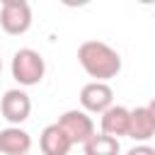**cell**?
<instances>
[{
  "mask_svg": "<svg viewBox=\"0 0 155 155\" xmlns=\"http://www.w3.org/2000/svg\"><path fill=\"white\" fill-rule=\"evenodd\" d=\"M78 63L82 65V70L94 78V82H107L111 78H116L121 73V56L116 48H111L104 41L90 39L82 41L78 48Z\"/></svg>",
  "mask_w": 155,
  "mask_h": 155,
  "instance_id": "6da1fadb",
  "label": "cell"
},
{
  "mask_svg": "<svg viewBox=\"0 0 155 155\" xmlns=\"http://www.w3.org/2000/svg\"><path fill=\"white\" fill-rule=\"evenodd\" d=\"M46 75V61L39 51L34 48H19L12 56V78L22 87L39 85Z\"/></svg>",
  "mask_w": 155,
  "mask_h": 155,
  "instance_id": "7a4b0ae2",
  "label": "cell"
},
{
  "mask_svg": "<svg viewBox=\"0 0 155 155\" xmlns=\"http://www.w3.org/2000/svg\"><path fill=\"white\" fill-rule=\"evenodd\" d=\"M0 27L10 36H19L31 27V7L27 0H2L0 5Z\"/></svg>",
  "mask_w": 155,
  "mask_h": 155,
  "instance_id": "3957f363",
  "label": "cell"
},
{
  "mask_svg": "<svg viewBox=\"0 0 155 155\" xmlns=\"http://www.w3.org/2000/svg\"><path fill=\"white\" fill-rule=\"evenodd\" d=\"M58 126L63 128V133L70 138L73 145L75 143H82L85 145L94 136V121L82 109H68V111H63L61 119H58Z\"/></svg>",
  "mask_w": 155,
  "mask_h": 155,
  "instance_id": "277c9868",
  "label": "cell"
},
{
  "mask_svg": "<svg viewBox=\"0 0 155 155\" xmlns=\"http://www.w3.org/2000/svg\"><path fill=\"white\" fill-rule=\"evenodd\" d=\"M0 114L10 126H19L31 114V99L24 90H7L0 99Z\"/></svg>",
  "mask_w": 155,
  "mask_h": 155,
  "instance_id": "5b68a950",
  "label": "cell"
},
{
  "mask_svg": "<svg viewBox=\"0 0 155 155\" xmlns=\"http://www.w3.org/2000/svg\"><path fill=\"white\" fill-rule=\"evenodd\" d=\"M80 104L87 114H104L114 104V90L107 82H87L80 90Z\"/></svg>",
  "mask_w": 155,
  "mask_h": 155,
  "instance_id": "8992f818",
  "label": "cell"
},
{
  "mask_svg": "<svg viewBox=\"0 0 155 155\" xmlns=\"http://www.w3.org/2000/svg\"><path fill=\"white\" fill-rule=\"evenodd\" d=\"M128 121H131V109L121 104H111L102 114V133L119 140L121 136H128Z\"/></svg>",
  "mask_w": 155,
  "mask_h": 155,
  "instance_id": "52a82bcc",
  "label": "cell"
},
{
  "mask_svg": "<svg viewBox=\"0 0 155 155\" xmlns=\"http://www.w3.org/2000/svg\"><path fill=\"white\" fill-rule=\"evenodd\" d=\"M31 136L19 126H7L0 131V153L2 155H29Z\"/></svg>",
  "mask_w": 155,
  "mask_h": 155,
  "instance_id": "ba28073f",
  "label": "cell"
},
{
  "mask_svg": "<svg viewBox=\"0 0 155 155\" xmlns=\"http://www.w3.org/2000/svg\"><path fill=\"white\" fill-rule=\"evenodd\" d=\"M39 148L44 155H68L73 143L70 138L63 133V128L58 124H48L44 131H41V138H39Z\"/></svg>",
  "mask_w": 155,
  "mask_h": 155,
  "instance_id": "9c48e42d",
  "label": "cell"
},
{
  "mask_svg": "<svg viewBox=\"0 0 155 155\" xmlns=\"http://www.w3.org/2000/svg\"><path fill=\"white\" fill-rule=\"evenodd\" d=\"M155 136V121L153 116L148 114L145 107H136L131 109V121H128V138L138 140V143H145Z\"/></svg>",
  "mask_w": 155,
  "mask_h": 155,
  "instance_id": "30bf717a",
  "label": "cell"
},
{
  "mask_svg": "<svg viewBox=\"0 0 155 155\" xmlns=\"http://www.w3.org/2000/svg\"><path fill=\"white\" fill-rule=\"evenodd\" d=\"M85 155H119L121 153V145L116 138L111 136H104V133H94L85 145H82Z\"/></svg>",
  "mask_w": 155,
  "mask_h": 155,
  "instance_id": "8fae6325",
  "label": "cell"
},
{
  "mask_svg": "<svg viewBox=\"0 0 155 155\" xmlns=\"http://www.w3.org/2000/svg\"><path fill=\"white\" fill-rule=\"evenodd\" d=\"M126 155H155V148H150V145H145V143H138V145H133Z\"/></svg>",
  "mask_w": 155,
  "mask_h": 155,
  "instance_id": "7c38bea8",
  "label": "cell"
},
{
  "mask_svg": "<svg viewBox=\"0 0 155 155\" xmlns=\"http://www.w3.org/2000/svg\"><path fill=\"white\" fill-rule=\"evenodd\" d=\"M145 109H148V114H150V116H153V121H155V97L145 104Z\"/></svg>",
  "mask_w": 155,
  "mask_h": 155,
  "instance_id": "4fadbf2b",
  "label": "cell"
},
{
  "mask_svg": "<svg viewBox=\"0 0 155 155\" xmlns=\"http://www.w3.org/2000/svg\"><path fill=\"white\" fill-rule=\"evenodd\" d=\"M0 73H2V58H0Z\"/></svg>",
  "mask_w": 155,
  "mask_h": 155,
  "instance_id": "5bb4252c",
  "label": "cell"
}]
</instances>
